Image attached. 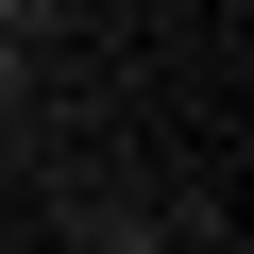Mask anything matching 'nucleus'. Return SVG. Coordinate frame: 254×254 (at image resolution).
<instances>
[{
	"label": "nucleus",
	"mask_w": 254,
	"mask_h": 254,
	"mask_svg": "<svg viewBox=\"0 0 254 254\" xmlns=\"http://www.w3.org/2000/svg\"><path fill=\"white\" fill-rule=\"evenodd\" d=\"M17 102H34V51H17V34H0V119H17Z\"/></svg>",
	"instance_id": "obj_3"
},
{
	"label": "nucleus",
	"mask_w": 254,
	"mask_h": 254,
	"mask_svg": "<svg viewBox=\"0 0 254 254\" xmlns=\"http://www.w3.org/2000/svg\"><path fill=\"white\" fill-rule=\"evenodd\" d=\"M68 17H85V0H0V34H17V51H51Z\"/></svg>",
	"instance_id": "obj_2"
},
{
	"label": "nucleus",
	"mask_w": 254,
	"mask_h": 254,
	"mask_svg": "<svg viewBox=\"0 0 254 254\" xmlns=\"http://www.w3.org/2000/svg\"><path fill=\"white\" fill-rule=\"evenodd\" d=\"M51 220H68V237H85V254H136V237H170V203H119V187H68V203H51Z\"/></svg>",
	"instance_id": "obj_1"
}]
</instances>
